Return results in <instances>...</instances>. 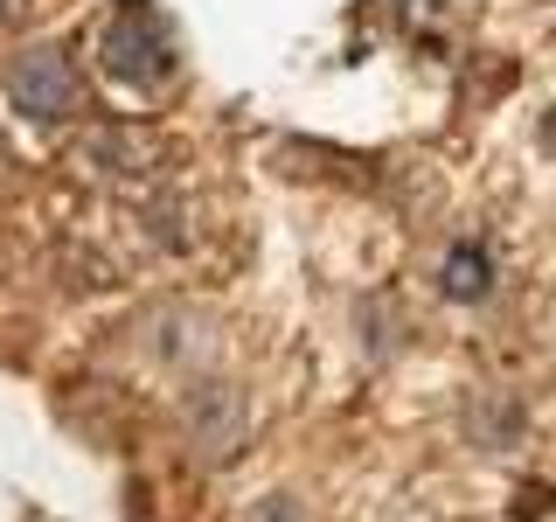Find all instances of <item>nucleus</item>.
<instances>
[{
  "mask_svg": "<svg viewBox=\"0 0 556 522\" xmlns=\"http://www.w3.org/2000/svg\"><path fill=\"white\" fill-rule=\"evenodd\" d=\"M466 439L480 452H508L521 439V405L508 390H473L466 397Z\"/></svg>",
  "mask_w": 556,
  "mask_h": 522,
  "instance_id": "obj_5",
  "label": "nucleus"
},
{
  "mask_svg": "<svg viewBox=\"0 0 556 522\" xmlns=\"http://www.w3.org/2000/svg\"><path fill=\"white\" fill-rule=\"evenodd\" d=\"M508 509H515L521 522H543V515L556 509V487H549V481H521V487H515V501H508Z\"/></svg>",
  "mask_w": 556,
  "mask_h": 522,
  "instance_id": "obj_10",
  "label": "nucleus"
},
{
  "mask_svg": "<svg viewBox=\"0 0 556 522\" xmlns=\"http://www.w3.org/2000/svg\"><path fill=\"white\" fill-rule=\"evenodd\" d=\"M362 321H369V356H390V348L410 335V321H396V300H382V293L362 300Z\"/></svg>",
  "mask_w": 556,
  "mask_h": 522,
  "instance_id": "obj_9",
  "label": "nucleus"
},
{
  "mask_svg": "<svg viewBox=\"0 0 556 522\" xmlns=\"http://www.w3.org/2000/svg\"><path fill=\"white\" fill-rule=\"evenodd\" d=\"M98 63H104V77H118L126 91H161V84L174 77V63H181V42H174L161 8L126 0V8L104 22V35H98Z\"/></svg>",
  "mask_w": 556,
  "mask_h": 522,
  "instance_id": "obj_1",
  "label": "nucleus"
},
{
  "mask_svg": "<svg viewBox=\"0 0 556 522\" xmlns=\"http://www.w3.org/2000/svg\"><path fill=\"white\" fill-rule=\"evenodd\" d=\"M8 98H14V112L35 119V126H56V119L77 112V63L63 57V49H49V42H35L22 49V57L8 63Z\"/></svg>",
  "mask_w": 556,
  "mask_h": 522,
  "instance_id": "obj_2",
  "label": "nucleus"
},
{
  "mask_svg": "<svg viewBox=\"0 0 556 522\" xmlns=\"http://www.w3.org/2000/svg\"><path fill=\"white\" fill-rule=\"evenodd\" d=\"M181 418H188V439H195V460L202 467H223V460H237V452H243L251 411H243V390H237V383H223V376L188 383Z\"/></svg>",
  "mask_w": 556,
  "mask_h": 522,
  "instance_id": "obj_3",
  "label": "nucleus"
},
{
  "mask_svg": "<svg viewBox=\"0 0 556 522\" xmlns=\"http://www.w3.org/2000/svg\"><path fill=\"white\" fill-rule=\"evenodd\" d=\"M535 139H543V153H556V104L543 112V126H535Z\"/></svg>",
  "mask_w": 556,
  "mask_h": 522,
  "instance_id": "obj_12",
  "label": "nucleus"
},
{
  "mask_svg": "<svg viewBox=\"0 0 556 522\" xmlns=\"http://www.w3.org/2000/svg\"><path fill=\"white\" fill-rule=\"evenodd\" d=\"M147 237L161 244V251H181V244H188V202L181 196L147 202Z\"/></svg>",
  "mask_w": 556,
  "mask_h": 522,
  "instance_id": "obj_8",
  "label": "nucleus"
},
{
  "mask_svg": "<svg viewBox=\"0 0 556 522\" xmlns=\"http://www.w3.org/2000/svg\"><path fill=\"white\" fill-rule=\"evenodd\" d=\"M8 14H14V0H0V22H8Z\"/></svg>",
  "mask_w": 556,
  "mask_h": 522,
  "instance_id": "obj_13",
  "label": "nucleus"
},
{
  "mask_svg": "<svg viewBox=\"0 0 556 522\" xmlns=\"http://www.w3.org/2000/svg\"><path fill=\"white\" fill-rule=\"evenodd\" d=\"M251 522H306V509H300L292 495H265V501L251 509Z\"/></svg>",
  "mask_w": 556,
  "mask_h": 522,
  "instance_id": "obj_11",
  "label": "nucleus"
},
{
  "mask_svg": "<svg viewBox=\"0 0 556 522\" xmlns=\"http://www.w3.org/2000/svg\"><path fill=\"white\" fill-rule=\"evenodd\" d=\"M439 286H445V300H486V293H494V251H486V244H452L445 251V265H439Z\"/></svg>",
  "mask_w": 556,
  "mask_h": 522,
  "instance_id": "obj_6",
  "label": "nucleus"
},
{
  "mask_svg": "<svg viewBox=\"0 0 556 522\" xmlns=\"http://www.w3.org/2000/svg\"><path fill=\"white\" fill-rule=\"evenodd\" d=\"M84 161L98 174H112V182H139V174H153L167 161V147L153 139L147 126H126V119H104V126L84 133Z\"/></svg>",
  "mask_w": 556,
  "mask_h": 522,
  "instance_id": "obj_4",
  "label": "nucleus"
},
{
  "mask_svg": "<svg viewBox=\"0 0 556 522\" xmlns=\"http://www.w3.org/2000/svg\"><path fill=\"white\" fill-rule=\"evenodd\" d=\"M147 327H161V335H147V348H153L161 362H202V356H208V341H195L202 321H195L188 307H161Z\"/></svg>",
  "mask_w": 556,
  "mask_h": 522,
  "instance_id": "obj_7",
  "label": "nucleus"
}]
</instances>
